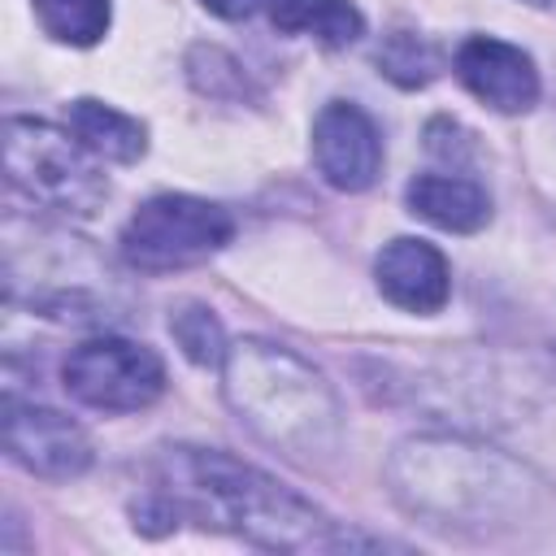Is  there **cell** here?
Wrapping results in <instances>:
<instances>
[{"label":"cell","instance_id":"cell-1","mask_svg":"<svg viewBox=\"0 0 556 556\" xmlns=\"http://www.w3.org/2000/svg\"><path fill=\"white\" fill-rule=\"evenodd\" d=\"M174 517H191L208 530L239 534L269 552H313V547H343L348 534L313 508L304 495L287 491L256 465L213 452V447H165L156 460L152 486Z\"/></svg>","mask_w":556,"mask_h":556},{"label":"cell","instance_id":"cell-2","mask_svg":"<svg viewBox=\"0 0 556 556\" xmlns=\"http://www.w3.org/2000/svg\"><path fill=\"white\" fill-rule=\"evenodd\" d=\"M391 482L408 513L456 530H517L547 500L526 465L469 439H408L391 460Z\"/></svg>","mask_w":556,"mask_h":556},{"label":"cell","instance_id":"cell-3","mask_svg":"<svg viewBox=\"0 0 556 556\" xmlns=\"http://www.w3.org/2000/svg\"><path fill=\"white\" fill-rule=\"evenodd\" d=\"M226 400L239 421L274 452L313 465L339 447V400L295 352L243 339L226 352Z\"/></svg>","mask_w":556,"mask_h":556},{"label":"cell","instance_id":"cell-4","mask_svg":"<svg viewBox=\"0 0 556 556\" xmlns=\"http://www.w3.org/2000/svg\"><path fill=\"white\" fill-rule=\"evenodd\" d=\"M87 156L91 152L78 139H70V130L30 117L4 122V174L13 191H22L39 208L65 217H91L104 204L109 182Z\"/></svg>","mask_w":556,"mask_h":556},{"label":"cell","instance_id":"cell-5","mask_svg":"<svg viewBox=\"0 0 556 556\" xmlns=\"http://www.w3.org/2000/svg\"><path fill=\"white\" fill-rule=\"evenodd\" d=\"M230 235H235V222L222 204H208L195 195H152L126 222L122 256L143 274H169V269L208 261L230 243Z\"/></svg>","mask_w":556,"mask_h":556},{"label":"cell","instance_id":"cell-6","mask_svg":"<svg viewBox=\"0 0 556 556\" xmlns=\"http://www.w3.org/2000/svg\"><path fill=\"white\" fill-rule=\"evenodd\" d=\"M65 391L100 413H139L165 391V365L152 348L117 334L78 343L65 356Z\"/></svg>","mask_w":556,"mask_h":556},{"label":"cell","instance_id":"cell-7","mask_svg":"<svg viewBox=\"0 0 556 556\" xmlns=\"http://www.w3.org/2000/svg\"><path fill=\"white\" fill-rule=\"evenodd\" d=\"M4 452L39 478H78L91 465V443L78 421L13 395L4 400Z\"/></svg>","mask_w":556,"mask_h":556},{"label":"cell","instance_id":"cell-8","mask_svg":"<svg viewBox=\"0 0 556 556\" xmlns=\"http://www.w3.org/2000/svg\"><path fill=\"white\" fill-rule=\"evenodd\" d=\"M313 161L317 174L339 191L374 187L382 169V139L369 113L348 100H330L313 122Z\"/></svg>","mask_w":556,"mask_h":556},{"label":"cell","instance_id":"cell-9","mask_svg":"<svg viewBox=\"0 0 556 556\" xmlns=\"http://www.w3.org/2000/svg\"><path fill=\"white\" fill-rule=\"evenodd\" d=\"M456 78L495 113H526L539 100L534 61L495 35H469L456 48Z\"/></svg>","mask_w":556,"mask_h":556},{"label":"cell","instance_id":"cell-10","mask_svg":"<svg viewBox=\"0 0 556 556\" xmlns=\"http://www.w3.org/2000/svg\"><path fill=\"white\" fill-rule=\"evenodd\" d=\"M374 274H378V291L395 308H408V313H439L447 304V295H452L447 261L426 239H408V235L391 239L378 252Z\"/></svg>","mask_w":556,"mask_h":556},{"label":"cell","instance_id":"cell-11","mask_svg":"<svg viewBox=\"0 0 556 556\" xmlns=\"http://www.w3.org/2000/svg\"><path fill=\"white\" fill-rule=\"evenodd\" d=\"M404 195H408V208L439 230L473 235L491 222L486 187H478L473 178H460V174H417Z\"/></svg>","mask_w":556,"mask_h":556},{"label":"cell","instance_id":"cell-12","mask_svg":"<svg viewBox=\"0 0 556 556\" xmlns=\"http://www.w3.org/2000/svg\"><path fill=\"white\" fill-rule=\"evenodd\" d=\"M65 126L100 161L135 165L148 152V130L135 117H126V113H117V109H109L100 100H74L65 109Z\"/></svg>","mask_w":556,"mask_h":556},{"label":"cell","instance_id":"cell-13","mask_svg":"<svg viewBox=\"0 0 556 556\" xmlns=\"http://www.w3.org/2000/svg\"><path fill=\"white\" fill-rule=\"evenodd\" d=\"M265 9L282 35H313L326 48H348L365 35V17L352 0H265Z\"/></svg>","mask_w":556,"mask_h":556},{"label":"cell","instance_id":"cell-14","mask_svg":"<svg viewBox=\"0 0 556 556\" xmlns=\"http://www.w3.org/2000/svg\"><path fill=\"white\" fill-rule=\"evenodd\" d=\"M35 13L52 39L74 43V48L100 43L113 17L109 0H35Z\"/></svg>","mask_w":556,"mask_h":556},{"label":"cell","instance_id":"cell-15","mask_svg":"<svg viewBox=\"0 0 556 556\" xmlns=\"http://www.w3.org/2000/svg\"><path fill=\"white\" fill-rule=\"evenodd\" d=\"M169 334H174V343L182 348V356L191 365H217L226 356L222 321L204 304H178L169 313Z\"/></svg>","mask_w":556,"mask_h":556},{"label":"cell","instance_id":"cell-16","mask_svg":"<svg viewBox=\"0 0 556 556\" xmlns=\"http://www.w3.org/2000/svg\"><path fill=\"white\" fill-rule=\"evenodd\" d=\"M378 65L400 87H426L439 74V56L430 52V43L417 39V35H408V30L387 35V43L378 48Z\"/></svg>","mask_w":556,"mask_h":556},{"label":"cell","instance_id":"cell-17","mask_svg":"<svg viewBox=\"0 0 556 556\" xmlns=\"http://www.w3.org/2000/svg\"><path fill=\"white\" fill-rule=\"evenodd\" d=\"M208 13H217V17H226V22H239V17H248L261 0H200Z\"/></svg>","mask_w":556,"mask_h":556},{"label":"cell","instance_id":"cell-18","mask_svg":"<svg viewBox=\"0 0 556 556\" xmlns=\"http://www.w3.org/2000/svg\"><path fill=\"white\" fill-rule=\"evenodd\" d=\"M530 4H547V0H530Z\"/></svg>","mask_w":556,"mask_h":556}]
</instances>
